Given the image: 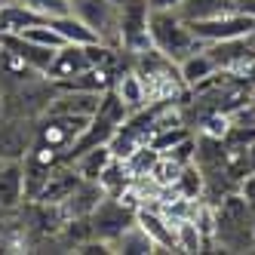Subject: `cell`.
Masks as SVG:
<instances>
[{"label": "cell", "instance_id": "6da1fadb", "mask_svg": "<svg viewBox=\"0 0 255 255\" xmlns=\"http://www.w3.org/2000/svg\"><path fill=\"white\" fill-rule=\"evenodd\" d=\"M212 246L225 252H255V215L237 191L212 206Z\"/></svg>", "mask_w": 255, "mask_h": 255}, {"label": "cell", "instance_id": "7a4b0ae2", "mask_svg": "<svg viewBox=\"0 0 255 255\" xmlns=\"http://www.w3.org/2000/svg\"><path fill=\"white\" fill-rule=\"evenodd\" d=\"M148 34H151V46L157 52H163L166 59H172L175 65L181 59H188L194 49L203 46V43L194 37L191 22L178 9H151Z\"/></svg>", "mask_w": 255, "mask_h": 255}, {"label": "cell", "instance_id": "3957f363", "mask_svg": "<svg viewBox=\"0 0 255 255\" xmlns=\"http://www.w3.org/2000/svg\"><path fill=\"white\" fill-rule=\"evenodd\" d=\"M151 6L148 0H117V46L123 52H144L151 49V34H148Z\"/></svg>", "mask_w": 255, "mask_h": 255}, {"label": "cell", "instance_id": "277c9868", "mask_svg": "<svg viewBox=\"0 0 255 255\" xmlns=\"http://www.w3.org/2000/svg\"><path fill=\"white\" fill-rule=\"evenodd\" d=\"M191 31L200 43H218V40H234V37H246L255 31V15L246 9H231L212 19H200L191 22Z\"/></svg>", "mask_w": 255, "mask_h": 255}, {"label": "cell", "instance_id": "5b68a950", "mask_svg": "<svg viewBox=\"0 0 255 255\" xmlns=\"http://www.w3.org/2000/svg\"><path fill=\"white\" fill-rule=\"evenodd\" d=\"M135 222V212L126 209L117 197H102V203L93 209V215H89V225H93V234L99 237V240H105L108 246H111L117 237L126 231Z\"/></svg>", "mask_w": 255, "mask_h": 255}, {"label": "cell", "instance_id": "8992f818", "mask_svg": "<svg viewBox=\"0 0 255 255\" xmlns=\"http://www.w3.org/2000/svg\"><path fill=\"white\" fill-rule=\"evenodd\" d=\"M135 225L154 240L157 252H178V246H175V225L163 215V209L157 203H151V206L141 203L135 209Z\"/></svg>", "mask_w": 255, "mask_h": 255}, {"label": "cell", "instance_id": "52a82bcc", "mask_svg": "<svg viewBox=\"0 0 255 255\" xmlns=\"http://www.w3.org/2000/svg\"><path fill=\"white\" fill-rule=\"evenodd\" d=\"M86 68H93L86 46H80V43H65V46L56 49V56H52V62H49V68H46L43 77L49 83H59V80H68V77L83 74Z\"/></svg>", "mask_w": 255, "mask_h": 255}, {"label": "cell", "instance_id": "ba28073f", "mask_svg": "<svg viewBox=\"0 0 255 255\" xmlns=\"http://www.w3.org/2000/svg\"><path fill=\"white\" fill-rule=\"evenodd\" d=\"M111 89L117 93V99L126 105V111H129V114H132V111H141V108L151 105L148 86H144V80L132 71V62H129V68H123V71H117V74H114Z\"/></svg>", "mask_w": 255, "mask_h": 255}, {"label": "cell", "instance_id": "9c48e42d", "mask_svg": "<svg viewBox=\"0 0 255 255\" xmlns=\"http://www.w3.org/2000/svg\"><path fill=\"white\" fill-rule=\"evenodd\" d=\"M25 200L22 160H0V209H15Z\"/></svg>", "mask_w": 255, "mask_h": 255}, {"label": "cell", "instance_id": "30bf717a", "mask_svg": "<svg viewBox=\"0 0 255 255\" xmlns=\"http://www.w3.org/2000/svg\"><path fill=\"white\" fill-rule=\"evenodd\" d=\"M215 62H212V56L206 52V46H200V49H194L188 59H181L178 62V74H181V80L188 83V89H194L197 83H203L209 74H215Z\"/></svg>", "mask_w": 255, "mask_h": 255}, {"label": "cell", "instance_id": "8fae6325", "mask_svg": "<svg viewBox=\"0 0 255 255\" xmlns=\"http://www.w3.org/2000/svg\"><path fill=\"white\" fill-rule=\"evenodd\" d=\"M111 148L108 144H96V148H89V151H83V154H77L74 160V169H77V175L80 178H86V181H99V175L105 172V166L111 163Z\"/></svg>", "mask_w": 255, "mask_h": 255}, {"label": "cell", "instance_id": "7c38bea8", "mask_svg": "<svg viewBox=\"0 0 255 255\" xmlns=\"http://www.w3.org/2000/svg\"><path fill=\"white\" fill-rule=\"evenodd\" d=\"M49 25L56 28L62 37L68 40V43H80V46H89V43H99V34L93 31V28H86L74 12H65V15H52L49 19Z\"/></svg>", "mask_w": 255, "mask_h": 255}, {"label": "cell", "instance_id": "4fadbf2b", "mask_svg": "<svg viewBox=\"0 0 255 255\" xmlns=\"http://www.w3.org/2000/svg\"><path fill=\"white\" fill-rule=\"evenodd\" d=\"M175 246L178 252H206L212 243L209 237L200 231V225L194 222V218H181V222H175Z\"/></svg>", "mask_w": 255, "mask_h": 255}, {"label": "cell", "instance_id": "5bb4252c", "mask_svg": "<svg viewBox=\"0 0 255 255\" xmlns=\"http://www.w3.org/2000/svg\"><path fill=\"white\" fill-rule=\"evenodd\" d=\"M237 9V0H181L178 12L185 15L188 22H200V19H212V15H222Z\"/></svg>", "mask_w": 255, "mask_h": 255}, {"label": "cell", "instance_id": "9a60e30c", "mask_svg": "<svg viewBox=\"0 0 255 255\" xmlns=\"http://www.w3.org/2000/svg\"><path fill=\"white\" fill-rule=\"evenodd\" d=\"M111 252H135V255H141V252H157V246H154L151 237L132 222V225L111 243Z\"/></svg>", "mask_w": 255, "mask_h": 255}, {"label": "cell", "instance_id": "2e32d148", "mask_svg": "<svg viewBox=\"0 0 255 255\" xmlns=\"http://www.w3.org/2000/svg\"><path fill=\"white\" fill-rule=\"evenodd\" d=\"M25 40H34V43H40V46H49V49H59V46H65L68 40L62 37V34L52 28L49 22H40V25H31V28H25V31H19Z\"/></svg>", "mask_w": 255, "mask_h": 255}, {"label": "cell", "instance_id": "e0dca14e", "mask_svg": "<svg viewBox=\"0 0 255 255\" xmlns=\"http://www.w3.org/2000/svg\"><path fill=\"white\" fill-rule=\"evenodd\" d=\"M25 6H31L34 12H40V15H46V19H52V15H65V12H71V3L68 0H22Z\"/></svg>", "mask_w": 255, "mask_h": 255}, {"label": "cell", "instance_id": "ac0fdd59", "mask_svg": "<svg viewBox=\"0 0 255 255\" xmlns=\"http://www.w3.org/2000/svg\"><path fill=\"white\" fill-rule=\"evenodd\" d=\"M237 194H240V197L246 200L249 212L255 215V172H249V175H243L240 181H237Z\"/></svg>", "mask_w": 255, "mask_h": 255}, {"label": "cell", "instance_id": "d6986e66", "mask_svg": "<svg viewBox=\"0 0 255 255\" xmlns=\"http://www.w3.org/2000/svg\"><path fill=\"white\" fill-rule=\"evenodd\" d=\"M237 74H240V77H243V80H246V83L255 89V59H249V62H246L240 71H237Z\"/></svg>", "mask_w": 255, "mask_h": 255}, {"label": "cell", "instance_id": "ffe728a7", "mask_svg": "<svg viewBox=\"0 0 255 255\" xmlns=\"http://www.w3.org/2000/svg\"><path fill=\"white\" fill-rule=\"evenodd\" d=\"M148 6L151 9H178L181 0H148Z\"/></svg>", "mask_w": 255, "mask_h": 255}, {"label": "cell", "instance_id": "44dd1931", "mask_svg": "<svg viewBox=\"0 0 255 255\" xmlns=\"http://www.w3.org/2000/svg\"><path fill=\"white\" fill-rule=\"evenodd\" d=\"M6 3H12V0H0V6H6Z\"/></svg>", "mask_w": 255, "mask_h": 255}]
</instances>
